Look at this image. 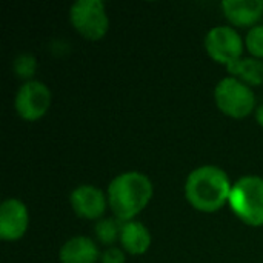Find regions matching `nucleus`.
<instances>
[{"label":"nucleus","mask_w":263,"mask_h":263,"mask_svg":"<svg viewBox=\"0 0 263 263\" xmlns=\"http://www.w3.org/2000/svg\"><path fill=\"white\" fill-rule=\"evenodd\" d=\"M256 119H257L259 125H260V126H263V103L262 105H259V106L256 108Z\"/></svg>","instance_id":"obj_18"},{"label":"nucleus","mask_w":263,"mask_h":263,"mask_svg":"<svg viewBox=\"0 0 263 263\" xmlns=\"http://www.w3.org/2000/svg\"><path fill=\"white\" fill-rule=\"evenodd\" d=\"M51 91L40 80H26L15 94V111L17 114L28 120H39L46 114L51 106Z\"/></svg>","instance_id":"obj_7"},{"label":"nucleus","mask_w":263,"mask_h":263,"mask_svg":"<svg viewBox=\"0 0 263 263\" xmlns=\"http://www.w3.org/2000/svg\"><path fill=\"white\" fill-rule=\"evenodd\" d=\"M228 71L233 77L240 79L247 85L259 86L263 83V60L257 57H240L239 60L230 63Z\"/></svg>","instance_id":"obj_13"},{"label":"nucleus","mask_w":263,"mask_h":263,"mask_svg":"<svg viewBox=\"0 0 263 263\" xmlns=\"http://www.w3.org/2000/svg\"><path fill=\"white\" fill-rule=\"evenodd\" d=\"M69 203L79 217L100 220L108 205V197L94 185H79L69 194Z\"/></svg>","instance_id":"obj_9"},{"label":"nucleus","mask_w":263,"mask_h":263,"mask_svg":"<svg viewBox=\"0 0 263 263\" xmlns=\"http://www.w3.org/2000/svg\"><path fill=\"white\" fill-rule=\"evenodd\" d=\"M228 203L243 223L263 227V177H240L233 185Z\"/></svg>","instance_id":"obj_3"},{"label":"nucleus","mask_w":263,"mask_h":263,"mask_svg":"<svg viewBox=\"0 0 263 263\" xmlns=\"http://www.w3.org/2000/svg\"><path fill=\"white\" fill-rule=\"evenodd\" d=\"M214 100L217 108L233 119H243L256 109V94L253 88L233 76L222 79L216 85Z\"/></svg>","instance_id":"obj_4"},{"label":"nucleus","mask_w":263,"mask_h":263,"mask_svg":"<svg viewBox=\"0 0 263 263\" xmlns=\"http://www.w3.org/2000/svg\"><path fill=\"white\" fill-rule=\"evenodd\" d=\"M71 25L88 40H100L109 29V17L102 0H77L69 8Z\"/></svg>","instance_id":"obj_5"},{"label":"nucleus","mask_w":263,"mask_h":263,"mask_svg":"<svg viewBox=\"0 0 263 263\" xmlns=\"http://www.w3.org/2000/svg\"><path fill=\"white\" fill-rule=\"evenodd\" d=\"M97 243L86 236H76L66 240L59 253L62 263H96L100 259Z\"/></svg>","instance_id":"obj_10"},{"label":"nucleus","mask_w":263,"mask_h":263,"mask_svg":"<svg viewBox=\"0 0 263 263\" xmlns=\"http://www.w3.org/2000/svg\"><path fill=\"white\" fill-rule=\"evenodd\" d=\"M225 17L236 26H254L263 14V0H223Z\"/></svg>","instance_id":"obj_11"},{"label":"nucleus","mask_w":263,"mask_h":263,"mask_svg":"<svg viewBox=\"0 0 263 263\" xmlns=\"http://www.w3.org/2000/svg\"><path fill=\"white\" fill-rule=\"evenodd\" d=\"M120 230L122 222L119 219H100L94 227L97 239L105 245H112L117 239H120Z\"/></svg>","instance_id":"obj_14"},{"label":"nucleus","mask_w":263,"mask_h":263,"mask_svg":"<svg viewBox=\"0 0 263 263\" xmlns=\"http://www.w3.org/2000/svg\"><path fill=\"white\" fill-rule=\"evenodd\" d=\"M233 183L228 174L216 165L193 170L185 182V197L202 213H216L230 202Z\"/></svg>","instance_id":"obj_1"},{"label":"nucleus","mask_w":263,"mask_h":263,"mask_svg":"<svg viewBox=\"0 0 263 263\" xmlns=\"http://www.w3.org/2000/svg\"><path fill=\"white\" fill-rule=\"evenodd\" d=\"M14 71L18 77L22 79H28L32 80L31 77L34 76L35 69H37V60L32 54H20L15 60H14Z\"/></svg>","instance_id":"obj_15"},{"label":"nucleus","mask_w":263,"mask_h":263,"mask_svg":"<svg viewBox=\"0 0 263 263\" xmlns=\"http://www.w3.org/2000/svg\"><path fill=\"white\" fill-rule=\"evenodd\" d=\"M153 194V182L146 174L126 171L111 180L106 197L116 219L120 222H129L146 208Z\"/></svg>","instance_id":"obj_2"},{"label":"nucleus","mask_w":263,"mask_h":263,"mask_svg":"<svg viewBox=\"0 0 263 263\" xmlns=\"http://www.w3.org/2000/svg\"><path fill=\"white\" fill-rule=\"evenodd\" d=\"M29 225L26 205L15 199H6L0 205V239L6 242L18 240L25 236Z\"/></svg>","instance_id":"obj_8"},{"label":"nucleus","mask_w":263,"mask_h":263,"mask_svg":"<svg viewBox=\"0 0 263 263\" xmlns=\"http://www.w3.org/2000/svg\"><path fill=\"white\" fill-rule=\"evenodd\" d=\"M100 262L102 263H125L126 262V256L123 248H117V247H108L102 256H100Z\"/></svg>","instance_id":"obj_17"},{"label":"nucleus","mask_w":263,"mask_h":263,"mask_svg":"<svg viewBox=\"0 0 263 263\" xmlns=\"http://www.w3.org/2000/svg\"><path fill=\"white\" fill-rule=\"evenodd\" d=\"M205 49L213 60L228 66L242 57L243 40L233 26L217 25L206 32Z\"/></svg>","instance_id":"obj_6"},{"label":"nucleus","mask_w":263,"mask_h":263,"mask_svg":"<svg viewBox=\"0 0 263 263\" xmlns=\"http://www.w3.org/2000/svg\"><path fill=\"white\" fill-rule=\"evenodd\" d=\"M119 240L123 247V251L133 256H140L145 254L151 247V233L142 222H122Z\"/></svg>","instance_id":"obj_12"},{"label":"nucleus","mask_w":263,"mask_h":263,"mask_svg":"<svg viewBox=\"0 0 263 263\" xmlns=\"http://www.w3.org/2000/svg\"><path fill=\"white\" fill-rule=\"evenodd\" d=\"M245 43L253 57L263 59V25H254L250 28Z\"/></svg>","instance_id":"obj_16"}]
</instances>
